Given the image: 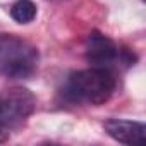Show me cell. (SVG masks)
Here are the masks:
<instances>
[{"label": "cell", "instance_id": "obj_1", "mask_svg": "<svg viewBox=\"0 0 146 146\" xmlns=\"http://www.w3.org/2000/svg\"><path fill=\"white\" fill-rule=\"evenodd\" d=\"M117 88L113 72L107 67H91L72 72L64 86V95L69 102L102 105L112 98Z\"/></svg>", "mask_w": 146, "mask_h": 146}, {"label": "cell", "instance_id": "obj_6", "mask_svg": "<svg viewBox=\"0 0 146 146\" xmlns=\"http://www.w3.org/2000/svg\"><path fill=\"white\" fill-rule=\"evenodd\" d=\"M38 9L33 0H16L11 7V17L19 24H29L36 19Z\"/></svg>", "mask_w": 146, "mask_h": 146}, {"label": "cell", "instance_id": "obj_4", "mask_svg": "<svg viewBox=\"0 0 146 146\" xmlns=\"http://www.w3.org/2000/svg\"><path fill=\"white\" fill-rule=\"evenodd\" d=\"M120 58L119 46L103 33L93 31L86 40V60L91 67H110Z\"/></svg>", "mask_w": 146, "mask_h": 146}, {"label": "cell", "instance_id": "obj_3", "mask_svg": "<svg viewBox=\"0 0 146 146\" xmlns=\"http://www.w3.org/2000/svg\"><path fill=\"white\" fill-rule=\"evenodd\" d=\"M35 107L36 100L26 88H11L0 93V141H5L11 131L21 127Z\"/></svg>", "mask_w": 146, "mask_h": 146}, {"label": "cell", "instance_id": "obj_2", "mask_svg": "<svg viewBox=\"0 0 146 146\" xmlns=\"http://www.w3.org/2000/svg\"><path fill=\"white\" fill-rule=\"evenodd\" d=\"M38 67V50L12 36H0V76L7 79H26Z\"/></svg>", "mask_w": 146, "mask_h": 146}, {"label": "cell", "instance_id": "obj_5", "mask_svg": "<svg viewBox=\"0 0 146 146\" xmlns=\"http://www.w3.org/2000/svg\"><path fill=\"white\" fill-rule=\"evenodd\" d=\"M105 132L115 139L117 143L139 146L146 141V125L136 120H124V119H108L103 122Z\"/></svg>", "mask_w": 146, "mask_h": 146}]
</instances>
